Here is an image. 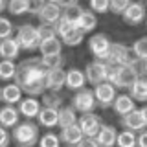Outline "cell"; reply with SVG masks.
<instances>
[{
	"label": "cell",
	"instance_id": "83f0119b",
	"mask_svg": "<svg viewBox=\"0 0 147 147\" xmlns=\"http://www.w3.org/2000/svg\"><path fill=\"white\" fill-rule=\"evenodd\" d=\"M40 103H42V107H48V109H61L64 107V99H63V96L59 94V92H50V90H46L42 96H40Z\"/></svg>",
	"mask_w": 147,
	"mask_h": 147
},
{
	"label": "cell",
	"instance_id": "4316f807",
	"mask_svg": "<svg viewBox=\"0 0 147 147\" xmlns=\"http://www.w3.org/2000/svg\"><path fill=\"white\" fill-rule=\"evenodd\" d=\"M129 96L138 103H147V77L142 76L134 85L129 88Z\"/></svg>",
	"mask_w": 147,
	"mask_h": 147
},
{
	"label": "cell",
	"instance_id": "4fadbf2b",
	"mask_svg": "<svg viewBox=\"0 0 147 147\" xmlns=\"http://www.w3.org/2000/svg\"><path fill=\"white\" fill-rule=\"evenodd\" d=\"M18 112H20V116H24L26 119H37L39 116L40 109H42V103H40L39 98H31V96H26V98H22V101L17 105Z\"/></svg>",
	"mask_w": 147,
	"mask_h": 147
},
{
	"label": "cell",
	"instance_id": "3957f363",
	"mask_svg": "<svg viewBox=\"0 0 147 147\" xmlns=\"http://www.w3.org/2000/svg\"><path fill=\"white\" fill-rule=\"evenodd\" d=\"M142 66V64H140ZM140 66H131V64H123V66H112L109 72V83L114 85L116 88H131L134 83L142 77Z\"/></svg>",
	"mask_w": 147,
	"mask_h": 147
},
{
	"label": "cell",
	"instance_id": "484cf974",
	"mask_svg": "<svg viewBox=\"0 0 147 147\" xmlns=\"http://www.w3.org/2000/svg\"><path fill=\"white\" fill-rule=\"evenodd\" d=\"M77 119H79V116H77V112L74 110L72 105H64V107L59 109V123H57V127L66 129V127L77 125Z\"/></svg>",
	"mask_w": 147,
	"mask_h": 147
},
{
	"label": "cell",
	"instance_id": "bcb514c9",
	"mask_svg": "<svg viewBox=\"0 0 147 147\" xmlns=\"http://www.w3.org/2000/svg\"><path fill=\"white\" fill-rule=\"evenodd\" d=\"M77 147H99V144L94 140V138H85V140H83Z\"/></svg>",
	"mask_w": 147,
	"mask_h": 147
},
{
	"label": "cell",
	"instance_id": "f907efd6",
	"mask_svg": "<svg viewBox=\"0 0 147 147\" xmlns=\"http://www.w3.org/2000/svg\"><path fill=\"white\" fill-rule=\"evenodd\" d=\"M44 2H52V4H55V2H57V0H44Z\"/></svg>",
	"mask_w": 147,
	"mask_h": 147
},
{
	"label": "cell",
	"instance_id": "e575fe53",
	"mask_svg": "<svg viewBox=\"0 0 147 147\" xmlns=\"http://www.w3.org/2000/svg\"><path fill=\"white\" fill-rule=\"evenodd\" d=\"M39 147H61V138L55 132H44L39 138Z\"/></svg>",
	"mask_w": 147,
	"mask_h": 147
},
{
	"label": "cell",
	"instance_id": "5b68a950",
	"mask_svg": "<svg viewBox=\"0 0 147 147\" xmlns=\"http://www.w3.org/2000/svg\"><path fill=\"white\" fill-rule=\"evenodd\" d=\"M17 35L15 39L18 40L20 48L24 52H37L40 46V37H39V31H37V26H31V24H20L17 28Z\"/></svg>",
	"mask_w": 147,
	"mask_h": 147
},
{
	"label": "cell",
	"instance_id": "c3c4849f",
	"mask_svg": "<svg viewBox=\"0 0 147 147\" xmlns=\"http://www.w3.org/2000/svg\"><path fill=\"white\" fill-rule=\"evenodd\" d=\"M140 70H142V76H145V77H147V61H144V63H142Z\"/></svg>",
	"mask_w": 147,
	"mask_h": 147
},
{
	"label": "cell",
	"instance_id": "cb8c5ba5",
	"mask_svg": "<svg viewBox=\"0 0 147 147\" xmlns=\"http://www.w3.org/2000/svg\"><path fill=\"white\" fill-rule=\"evenodd\" d=\"M59 123V110L57 109H48V107H42L37 116V125L39 127H44V129H53L57 127Z\"/></svg>",
	"mask_w": 147,
	"mask_h": 147
},
{
	"label": "cell",
	"instance_id": "7bdbcfd3",
	"mask_svg": "<svg viewBox=\"0 0 147 147\" xmlns=\"http://www.w3.org/2000/svg\"><path fill=\"white\" fill-rule=\"evenodd\" d=\"M9 142H11V132L7 129L0 127V147H7Z\"/></svg>",
	"mask_w": 147,
	"mask_h": 147
},
{
	"label": "cell",
	"instance_id": "d6986e66",
	"mask_svg": "<svg viewBox=\"0 0 147 147\" xmlns=\"http://www.w3.org/2000/svg\"><path fill=\"white\" fill-rule=\"evenodd\" d=\"M112 110H114L116 116L123 118V116H127L129 112L136 110V103L129 94H118L116 99H114V103H112Z\"/></svg>",
	"mask_w": 147,
	"mask_h": 147
},
{
	"label": "cell",
	"instance_id": "b9f144b4",
	"mask_svg": "<svg viewBox=\"0 0 147 147\" xmlns=\"http://www.w3.org/2000/svg\"><path fill=\"white\" fill-rule=\"evenodd\" d=\"M44 0H30V13H31V15H39V13H40V9H42L44 7Z\"/></svg>",
	"mask_w": 147,
	"mask_h": 147
},
{
	"label": "cell",
	"instance_id": "836d02e7",
	"mask_svg": "<svg viewBox=\"0 0 147 147\" xmlns=\"http://www.w3.org/2000/svg\"><path fill=\"white\" fill-rule=\"evenodd\" d=\"M83 40H85V33H81V31L76 28V30H72L70 33H66L63 37L61 42H63V46H72L74 48V46H79Z\"/></svg>",
	"mask_w": 147,
	"mask_h": 147
},
{
	"label": "cell",
	"instance_id": "8fae6325",
	"mask_svg": "<svg viewBox=\"0 0 147 147\" xmlns=\"http://www.w3.org/2000/svg\"><path fill=\"white\" fill-rule=\"evenodd\" d=\"M77 125H79L85 138H96L101 125H103V121H101V118L96 112H88V114H81L79 119H77Z\"/></svg>",
	"mask_w": 147,
	"mask_h": 147
},
{
	"label": "cell",
	"instance_id": "74e56055",
	"mask_svg": "<svg viewBox=\"0 0 147 147\" xmlns=\"http://www.w3.org/2000/svg\"><path fill=\"white\" fill-rule=\"evenodd\" d=\"M110 7V0H88V9L96 15L107 13Z\"/></svg>",
	"mask_w": 147,
	"mask_h": 147
},
{
	"label": "cell",
	"instance_id": "ffe728a7",
	"mask_svg": "<svg viewBox=\"0 0 147 147\" xmlns=\"http://www.w3.org/2000/svg\"><path fill=\"white\" fill-rule=\"evenodd\" d=\"M59 138H61V144H64L66 147H77L83 140H85V136H83L79 125H72V127L61 129Z\"/></svg>",
	"mask_w": 147,
	"mask_h": 147
},
{
	"label": "cell",
	"instance_id": "7402d4cb",
	"mask_svg": "<svg viewBox=\"0 0 147 147\" xmlns=\"http://www.w3.org/2000/svg\"><path fill=\"white\" fill-rule=\"evenodd\" d=\"M98 26V15L92 13L90 9H83V13L79 15V18L76 20V28L81 31V33H90V31L96 30Z\"/></svg>",
	"mask_w": 147,
	"mask_h": 147
},
{
	"label": "cell",
	"instance_id": "f546056e",
	"mask_svg": "<svg viewBox=\"0 0 147 147\" xmlns=\"http://www.w3.org/2000/svg\"><path fill=\"white\" fill-rule=\"evenodd\" d=\"M7 11L13 17H22L30 13V0H9L7 2Z\"/></svg>",
	"mask_w": 147,
	"mask_h": 147
},
{
	"label": "cell",
	"instance_id": "db71d44e",
	"mask_svg": "<svg viewBox=\"0 0 147 147\" xmlns=\"http://www.w3.org/2000/svg\"><path fill=\"white\" fill-rule=\"evenodd\" d=\"M15 147H20V145H15Z\"/></svg>",
	"mask_w": 147,
	"mask_h": 147
},
{
	"label": "cell",
	"instance_id": "ab89813d",
	"mask_svg": "<svg viewBox=\"0 0 147 147\" xmlns=\"http://www.w3.org/2000/svg\"><path fill=\"white\" fill-rule=\"evenodd\" d=\"M37 31H39L40 42H42V40H48V39H53V37H57L53 26H42V24H39V26H37Z\"/></svg>",
	"mask_w": 147,
	"mask_h": 147
},
{
	"label": "cell",
	"instance_id": "ac0fdd59",
	"mask_svg": "<svg viewBox=\"0 0 147 147\" xmlns=\"http://www.w3.org/2000/svg\"><path fill=\"white\" fill-rule=\"evenodd\" d=\"M66 86L68 90H81L86 86V76H85V70H79V68H68L66 70Z\"/></svg>",
	"mask_w": 147,
	"mask_h": 147
},
{
	"label": "cell",
	"instance_id": "816d5d0a",
	"mask_svg": "<svg viewBox=\"0 0 147 147\" xmlns=\"http://www.w3.org/2000/svg\"><path fill=\"white\" fill-rule=\"evenodd\" d=\"M0 101H2V88H0Z\"/></svg>",
	"mask_w": 147,
	"mask_h": 147
},
{
	"label": "cell",
	"instance_id": "4dcf8cb0",
	"mask_svg": "<svg viewBox=\"0 0 147 147\" xmlns=\"http://www.w3.org/2000/svg\"><path fill=\"white\" fill-rule=\"evenodd\" d=\"M17 64L15 61H0V81H15Z\"/></svg>",
	"mask_w": 147,
	"mask_h": 147
},
{
	"label": "cell",
	"instance_id": "603a6c76",
	"mask_svg": "<svg viewBox=\"0 0 147 147\" xmlns=\"http://www.w3.org/2000/svg\"><path fill=\"white\" fill-rule=\"evenodd\" d=\"M22 88L17 85V83H7L6 86H2V101L6 105H13L17 107L18 103L22 101Z\"/></svg>",
	"mask_w": 147,
	"mask_h": 147
},
{
	"label": "cell",
	"instance_id": "d6a6232c",
	"mask_svg": "<svg viewBox=\"0 0 147 147\" xmlns=\"http://www.w3.org/2000/svg\"><path fill=\"white\" fill-rule=\"evenodd\" d=\"M53 28H55V33H57V37H59V39H63L66 33H70L72 30H76V22H72L70 18H66V17L63 15Z\"/></svg>",
	"mask_w": 147,
	"mask_h": 147
},
{
	"label": "cell",
	"instance_id": "9c48e42d",
	"mask_svg": "<svg viewBox=\"0 0 147 147\" xmlns=\"http://www.w3.org/2000/svg\"><path fill=\"white\" fill-rule=\"evenodd\" d=\"M147 18V6L142 0H136V2H131V6L125 9V13L121 15V20L125 22L127 26H140L142 22H145Z\"/></svg>",
	"mask_w": 147,
	"mask_h": 147
},
{
	"label": "cell",
	"instance_id": "30bf717a",
	"mask_svg": "<svg viewBox=\"0 0 147 147\" xmlns=\"http://www.w3.org/2000/svg\"><path fill=\"white\" fill-rule=\"evenodd\" d=\"M94 96H96V101H98V107L101 109H112V103H114V99H116V96H118V88L114 85H110L109 81H105V83H101V85L98 86H94Z\"/></svg>",
	"mask_w": 147,
	"mask_h": 147
},
{
	"label": "cell",
	"instance_id": "f35d334b",
	"mask_svg": "<svg viewBox=\"0 0 147 147\" xmlns=\"http://www.w3.org/2000/svg\"><path fill=\"white\" fill-rule=\"evenodd\" d=\"M132 0H110V7L109 11L114 13V15H123L125 13V9L131 6Z\"/></svg>",
	"mask_w": 147,
	"mask_h": 147
},
{
	"label": "cell",
	"instance_id": "7dc6e473",
	"mask_svg": "<svg viewBox=\"0 0 147 147\" xmlns=\"http://www.w3.org/2000/svg\"><path fill=\"white\" fill-rule=\"evenodd\" d=\"M7 2H9V0H0V13L7 9Z\"/></svg>",
	"mask_w": 147,
	"mask_h": 147
},
{
	"label": "cell",
	"instance_id": "f1b7e54d",
	"mask_svg": "<svg viewBox=\"0 0 147 147\" xmlns=\"http://www.w3.org/2000/svg\"><path fill=\"white\" fill-rule=\"evenodd\" d=\"M131 53L136 61H147V37H140L131 44Z\"/></svg>",
	"mask_w": 147,
	"mask_h": 147
},
{
	"label": "cell",
	"instance_id": "44dd1931",
	"mask_svg": "<svg viewBox=\"0 0 147 147\" xmlns=\"http://www.w3.org/2000/svg\"><path fill=\"white\" fill-rule=\"evenodd\" d=\"M99 144V147H116V140H118V129L114 125H101L98 136L94 138Z\"/></svg>",
	"mask_w": 147,
	"mask_h": 147
},
{
	"label": "cell",
	"instance_id": "f6af8a7d",
	"mask_svg": "<svg viewBox=\"0 0 147 147\" xmlns=\"http://www.w3.org/2000/svg\"><path fill=\"white\" fill-rule=\"evenodd\" d=\"M136 140H138V147H147V129H144L142 132H138Z\"/></svg>",
	"mask_w": 147,
	"mask_h": 147
},
{
	"label": "cell",
	"instance_id": "ba28073f",
	"mask_svg": "<svg viewBox=\"0 0 147 147\" xmlns=\"http://www.w3.org/2000/svg\"><path fill=\"white\" fill-rule=\"evenodd\" d=\"M110 46H112V40L109 39L107 33H94L88 37V50L96 61H107Z\"/></svg>",
	"mask_w": 147,
	"mask_h": 147
},
{
	"label": "cell",
	"instance_id": "52a82bcc",
	"mask_svg": "<svg viewBox=\"0 0 147 147\" xmlns=\"http://www.w3.org/2000/svg\"><path fill=\"white\" fill-rule=\"evenodd\" d=\"M110 64L105 61H90L85 66V76H86V83H90L92 86H98L101 83L109 81V72H110Z\"/></svg>",
	"mask_w": 147,
	"mask_h": 147
},
{
	"label": "cell",
	"instance_id": "9a60e30c",
	"mask_svg": "<svg viewBox=\"0 0 147 147\" xmlns=\"http://www.w3.org/2000/svg\"><path fill=\"white\" fill-rule=\"evenodd\" d=\"M64 85H66V70L64 68L46 70V90L61 92V88Z\"/></svg>",
	"mask_w": 147,
	"mask_h": 147
},
{
	"label": "cell",
	"instance_id": "681fc988",
	"mask_svg": "<svg viewBox=\"0 0 147 147\" xmlns=\"http://www.w3.org/2000/svg\"><path fill=\"white\" fill-rule=\"evenodd\" d=\"M140 110H142V116H144V119H145V123H147V105H144V107H142Z\"/></svg>",
	"mask_w": 147,
	"mask_h": 147
},
{
	"label": "cell",
	"instance_id": "f5cc1de1",
	"mask_svg": "<svg viewBox=\"0 0 147 147\" xmlns=\"http://www.w3.org/2000/svg\"><path fill=\"white\" fill-rule=\"evenodd\" d=\"M145 26H147V18H145Z\"/></svg>",
	"mask_w": 147,
	"mask_h": 147
},
{
	"label": "cell",
	"instance_id": "8992f818",
	"mask_svg": "<svg viewBox=\"0 0 147 147\" xmlns=\"http://www.w3.org/2000/svg\"><path fill=\"white\" fill-rule=\"evenodd\" d=\"M72 107L77 114H88V112H94L98 109V101H96V96H94V90L92 88H81L77 92H74L72 96Z\"/></svg>",
	"mask_w": 147,
	"mask_h": 147
},
{
	"label": "cell",
	"instance_id": "8d00e7d4",
	"mask_svg": "<svg viewBox=\"0 0 147 147\" xmlns=\"http://www.w3.org/2000/svg\"><path fill=\"white\" fill-rule=\"evenodd\" d=\"M13 33H15V26H13V22L9 20V18H6V17H0V40L13 37Z\"/></svg>",
	"mask_w": 147,
	"mask_h": 147
},
{
	"label": "cell",
	"instance_id": "ee69618b",
	"mask_svg": "<svg viewBox=\"0 0 147 147\" xmlns=\"http://www.w3.org/2000/svg\"><path fill=\"white\" fill-rule=\"evenodd\" d=\"M55 4H57L61 9H68V7H72V6H77L79 0H57Z\"/></svg>",
	"mask_w": 147,
	"mask_h": 147
},
{
	"label": "cell",
	"instance_id": "2e32d148",
	"mask_svg": "<svg viewBox=\"0 0 147 147\" xmlns=\"http://www.w3.org/2000/svg\"><path fill=\"white\" fill-rule=\"evenodd\" d=\"M20 52H22V48L15 37L0 40V59H4V61H15V59H18Z\"/></svg>",
	"mask_w": 147,
	"mask_h": 147
},
{
	"label": "cell",
	"instance_id": "60d3db41",
	"mask_svg": "<svg viewBox=\"0 0 147 147\" xmlns=\"http://www.w3.org/2000/svg\"><path fill=\"white\" fill-rule=\"evenodd\" d=\"M83 9H85V7H81L79 4H77V6H72V7H68V9H63V15L66 17V18H70L72 22H76L77 18H79V15L83 13Z\"/></svg>",
	"mask_w": 147,
	"mask_h": 147
},
{
	"label": "cell",
	"instance_id": "e0dca14e",
	"mask_svg": "<svg viewBox=\"0 0 147 147\" xmlns=\"http://www.w3.org/2000/svg\"><path fill=\"white\" fill-rule=\"evenodd\" d=\"M20 123V112L13 105H4L0 107V127L4 129H13Z\"/></svg>",
	"mask_w": 147,
	"mask_h": 147
},
{
	"label": "cell",
	"instance_id": "277c9868",
	"mask_svg": "<svg viewBox=\"0 0 147 147\" xmlns=\"http://www.w3.org/2000/svg\"><path fill=\"white\" fill-rule=\"evenodd\" d=\"M110 66H123V64H131V66H140V61H136L131 53V46L123 42H112L110 52L107 55V61Z\"/></svg>",
	"mask_w": 147,
	"mask_h": 147
},
{
	"label": "cell",
	"instance_id": "7a4b0ae2",
	"mask_svg": "<svg viewBox=\"0 0 147 147\" xmlns=\"http://www.w3.org/2000/svg\"><path fill=\"white\" fill-rule=\"evenodd\" d=\"M39 138H40V131L33 119H24L17 127L11 129V142H15V145L33 147L39 144Z\"/></svg>",
	"mask_w": 147,
	"mask_h": 147
},
{
	"label": "cell",
	"instance_id": "6da1fadb",
	"mask_svg": "<svg viewBox=\"0 0 147 147\" xmlns=\"http://www.w3.org/2000/svg\"><path fill=\"white\" fill-rule=\"evenodd\" d=\"M26 96L40 98L46 92V68L40 63V57H28L17 64L15 81Z\"/></svg>",
	"mask_w": 147,
	"mask_h": 147
},
{
	"label": "cell",
	"instance_id": "d590c367",
	"mask_svg": "<svg viewBox=\"0 0 147 147\" xmlns=\"http://www.w3.org/2000/svg\"><path fill=\"white\" fill-rule=\"evenodd\" d=\"M40 63L46 70H55V68L64 66V57L63 55H52V57H40Z\"/></svg>",
	"mask_w": 147,
	"mask_h": 147
},
{
	"label": "cell",
	"instance_id": "d4e9b609",
	"mask_svg": "<svg viewBox=\"0 0 147 147\" xmlns=\"http://www.w3.org/2000/svg\"><path fill=\"white\" fill-rule=\"evenodd\" d=\"M40 57H52V55H63V42L59 37H53V39L42 40L39 46Z\"/></svg>",
	"mask_w": 147,
	"mask_h": 147
},
{
	"label": "cell",
	"instance_id": "5bb4252c",
	"mask_svg": "<svg viewBox=\"0 0 147 147\" xmlns=\"http://www.w3.org/2000/svg\"><path fill=\"white\" fill-rule=\"evenodd\" d=\"M61 17H63V9L52 2H46L44 7L40 9V13L37 15V18H39V22L42 26H55Z\"/></svg>",
	"mask_w": 147,
	"mask_h": 147
},
{
	"label": "cell",
	"instance_id": "1f68e13d",
	"mask_svg": "<svg viewBox=\"0 0 147 147\" xmlns=\"http://www.w3.org/2000/svg\"><path fill=\"white\" fill-rule=\"evenodd\" d=\"M116 147H138L136 132H131V131H121V132H118Z\"/></svg>",
	"mask_w": 147,
	"mask_h": 147
},
{
	"label": "cell",
	"instance_id": "7c38bea8",
	"mask_svg": "<svg viewBox=\"0 0 147 147\" xmlns=\"http://www.w3.org/2000/svg\"><path fill=\"white\" fill-rule=\"evenodd\" d=\"M119 123H121L123 131H131V132H136V134L142 132L144 129H147V123H145L144 116H142L140 109H136V110H132V112H129L127 116H123L119 119Z\"/></svg>",
	"mask_w": 147,
	"mask_h": 147
}]
</instances>
